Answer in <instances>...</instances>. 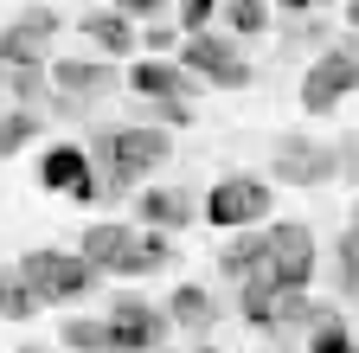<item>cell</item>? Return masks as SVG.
Here are the masks:
<instances>
[{"mask_svg": "<svg viewBox=\"0 0 359 353\" xmlns=\"http://www.w3.org/2000/svg\"><path fill=\"white\" fill-rule=\"evenodd\" d=\"M90 161H97V206H109L135 180H148L161 161H173V128H161V122L97 128V135H90Z\"/></svg>", "mask_w": 359, "mask_h": 353, "instance_id": "1", "label": "cell"}, {"mask_svg": "<svg viewBox=\"0 0 359 353\" xmlns=\"http://www.w3.org/2000/svg\"><path fill=\"white\" fill-rule=\"evenodd\" d=\"M20 277H26V289L39 295V308H58V302H83L90 289H97V270L77 257V251H26L20 257Z\"/></svg>", "mask_w": 359, "mask_h": 353, "instance_id": "2", "label": "cell"}, {"mask_svg": "<svg viewBox=\"0 0 359 353\" xmlns=\"http://www.w3.org/2000/svg\"><path fill=\"white\" fill-rule=\"evenodd\" d=\"M353 91H359V32L334 39V46L308 65V77H302V109L308 116H334V103L353 97Z\"/></svg>", "mask_w": 359, "mask_h": 353, "instance_id": "3", "label": "cell"}, {"mask_svg": "<svg viewBox=\"0 0 359 353\" xmlns=\"http://www.w3.org/2000/svg\"><path fill=\"white\" fill-rule=\"evenodd\" d=\"M199 218L218 225V232L269 225V180H257V173H224V180L199 199Z\"/></svg>", "mask_w": 359, "mask_h": 353, "instance_id": "4", "label": "cell"}, {"mask_svg": "<svg viewBox=\"0 0 359 353\" xmlns=\"http://www.w3.org/2000/svg\"><path fill=\"white\" fill-rule=\"evenodd\" d=\"M180 65H187L199 84H212V91H244L250 84V65L238 58V46H231V32H180Z\"/></svg>", "mask_w": 359, "mask_h": 353, "instance_id": "5", "label": "cell"}, {"mask_svg": "<svg viewBox=\"0 0 359 353\" xmlns=\"http://www.w3.org/2000/svg\"><path fill=\"white\" fill-rule=\"evenodd\" d=\"M269 289H308L314 283V232L302 218H283L269 225V251H263V270H257Z\"/></svg>", "mask_w": 359, "mask_h": 353, "instance_id": "6", "label": "cell"}, {"mask_svg": "<svg viewBox=\"0 0 359 353\" xmlns=\"http://www.w3.org/2000/svg\"><path fill=\"white\" fill-rule=\"evenodd\" d=\"M52 39H58V13L32 7L13 26H0V71H45L52 65Z\"/></svg>", "mask_w": 359, "mask_h": 353, "instance_id": "7", "label": "cell"}, {"mask_svg": "<svg viewBox=\"0 0 359 353\" xmlns=\"http://www.w3.org/2000/svg\"><path fill=\"white\" fill-rule=\"evenodd\" d=\"M269 167H276L283 187H327L334 173H340V148L334 142H314V135H283Z\"/></svg>", "mask_w": 359, "mask_h": 353, "instance_id": "8", "label": "cell"}, {"mask_svg": "<svg viewBox=\"0 0 359 353\" xmlns=\"http://www.w3.org/2000/svg\"><path fill=\"white\" fill-rule=\"evenodd\" d=\"M39 180L52 187L58 199H77V206H97V161H90L83 142H58L39 154Z\"/></svg>", "mask_w": 359, "mask_h": 353, "instance_id": "9", "label": "cell"}, {"mask_svg": "<svg viewBox=\"0 0 359 353\" xmlns=\"http://www.w3.org/2000/svg\"><path fill=\"white\" fill-rule=\"evenodd\" d=\"M109 334H116V353H154V347H167L173 321L161 315L154 302H142V295H122V302L109 308Z\"/></svg>", "mask_w": 359, "mask_h": 353, "instance_id": "10", "label": "cell"}, {"mask_svg": "<svg viewBox=\"0 0 359 353\" xmlns=\"http://www.w3.org/2000/svg\"><path fill=\"white\" fill-rule=\"evenodd\" d=\"M52 84H58V97L65 103H97V97H109V91H122V71L116 65H103V58H52Z\"/></svg>", "mask_w": 359, "mask_h": 353, "instance_id": "11", "label": "cell"}, {"mask_svg": "<svg viewBox=\"0 0 359 353\" xmlns=\"http://www.w3.org/2000/svg\"><path fill=\"white\" fill-rule=\"evenodd\" d=\"M128 251H135V225H122V218H97V225H83V238H77V257L97 277H122Z\"/></svg>", "mask_w": 359, "mask_h": 353, "instance_id": "12", "label": "cell"}, {"mask_svg": "<svg viewBox=\"0 0 359 353\" xmlns=\"http://www.w3.org/2000/svg\"><path fill=\"white\" fill-rule=\"evenodd\" d=\"M128 91H135V97H148V103H161V97L193 103L199 77L180 65V58H142V65H128Z\"/></svg>", "mask_w": 359, "mask_h": 353, "instance_id": "13", "label": "cell"}, {"mask_svg": "<svg viewBox=\"0 0 359 353\" xmlns=\"http://www.w3.org/2000/svg\"><path fill=\"white\" fill-rule=\"evenodd\" d=\"M135 212H142V225H154V232H187L199 218V199L187 187H148L135 199Z\"/></svg>", "mask_w": 359, "mask_h": 353, "instance_id": "14", "label": "cell"}, {"mask_svg": "<svg viewBox=\"0 0 359 353\" xmlns=\"http://www.w3.org/2000/svg\"><path fill=\"white\" fill-rule=\"evenodd\" d=\"M167 321H173L180 334H212V328L224 321V302H218L212 289H199V283H180V289L167 295Z\"/></svg>", "mask_w": 359, "mask_h": 353, "instance_id": "15", "label": "cell"}, {"mask_svg": "<svg viewBox=\"0 0 359 353\" xmlns=\"http://www.w3.org/2000/svg\"><path fill=\"white\" fill-rule=\"evenodd\" d=\"M77 32H83L97 52H109V58H135V52H142V32H135V20H128L122 7L83 13V20H77Z\"/></svg>", "mask_w": 359, "mask_h": 353, "instance_id": "16", "label": "cell"}, {"mask_svg": "<svg viewBox=\"0 0 359 353\" xmlns=\"http://www.w3.org/2000/svg\"><path fill=\"white\" fill-rule=\"evenodd\" d=\"M263 251H269V225H244V232H224V251H218V277L224 283H244L263 270Z\"/></svg>", "mask_w": 359, "mask_h": 353, "instance_id": "17", "label": "cell"}, {"mask_svg": "<svg viewBox=\"0 0 359 353\" xmlns=\"http://www.w3.org/2000/svg\"><path fill=\"white\" fill-rule=\"evenodd\" d=\"M65 347L71 353H116L109 315H65Z\"/></svg>", "mask_w": 359, "mask_h": 353, "instance_id": "18", "label": "cell"}, {"mask_svg": "<svg viewBox=\"0 0 359 353\" xmlns=\"http://www.w3.org/2000/svg\"><path fill=\"white\" fill-rule=\"evenodd\" d=\"M167 263H173V238L148 225V232H135V251H128L122 277H154V270H167Z\"/></svg>", "mask_w": 359, "mask_h": 353, "instance_id": "19", "label": "cell"}, {"mask_svg": "<svg viewBox=\"0 0 359 353\" xmlns=\"http://www.w3.org/2000/svg\"><path fill=\"white\" fill-rule=\"evenodd\" d=\"M39 315V295L26 289L20 263H0V321H32Z\"/></svg>", "mask_w": 359, "mask_h": 353, "instance_id": "20", "label": "cell"}, {"mask_svg": "<svg viewBox=\"0 0 359 353\" xmlns=\"http://www.w3.org/2000/svg\"><path fill=\"white\" fill-rule=\"evenodd\" d=\"M276 295H283V289H269L263 277H244V283H238V315L263 334V328H269V315H276Z\"/></svg>", "mask_w": 359, "mask_h": 353, "instance_id": "21", "label": "cell"}, {"mask_svg": "<svg viewBox=\"0 0 359 353\" xmlns=\"http://www.w3.org/2000/svg\"><path fill=\"white\" fill-rule=\"evenodd\" d=\"M218 13H224V26H231L238 39L269 32V0H218Z\"/></svg>", "mask_w": 359, "mask_h": 353, "instance_id": "22", "label": "cell"}, {"mask_svg": "<svg viewBox=\"0 0 359 353\" xmlns=\"http://www.w3.org/2000/svg\"><path fill=\"white\" fill-rule=\"evenodd\" d=\"M26 142H39V116L20 103V109H0V161L7 154H20Z\"/></svg>", "mask_w": 359, "mask_h": 353, "instance_id": "23", "label": "cell"}, {"mask_svg": "<svg viewBox=\"0 0 359 353\" xmlns=\"http://www.w3.org/2000/svg\"><path fill=\"white\" fill-rule=\"evenodd\" d=\"M334 277H340V289L359 302V232H353V225L334 238Z\"/></svg>", "mask_w": 359, "mask_h": 353, "instance_id": "24", "label": "cell"}, {"mask_svg": "<svg viewBox=\"0 0 359 353\" xmlns=\"http://www.w3.org/2000/svg\"><path fill=\"white\" fill-rule=\"evenodd\" d=\"M308 353H359V340L346 334V321H340V315H327L321 328L308 334Z\"/></svg>", "mask_w": 359, "mask_h": 353, "instance_id": "25", "label": "cell"}, {"mask_svg": "<svg viewBox=\"0 0 359 353\" xmlns=\"http://www.w3.org/2000/svg\"><path fill=\"white\" fill-rule=\"evenodd\" d=\"M173 13H180V32H205L218 20V0H180Z\"/></svg>", "mask_w": 359, "mask_h": 353, "instance_id": "26", "label": "cell"}, {"mask_svg": "<svg viewBox=\"0 0 359 353\" xmlns=\"http://www.w3.org/2000/svg\"><path fill=\"white\" fill-rule=\"evenodd\" d=\"M0 84L20 97V103H45V91H39V71H0Z\"/></svg>", "mask_w": 359, "mask_h": 353, "instance_id": "27", "label": "cell"}, {"mask_svg": "<svg viewBox=\"0 0 359 353\" xmlns=\"http://www.w3.org/2000/svg\"><path fill=\"white\" fill-rule=\"evenodd\" d=\"M109 7H122L128 20H161V13L173 7V0H109Z\"/></svg>", "mask_w": 359, "mask_h": 353, "instance_id": "28", "label": "cell"}, {"mask_svg": "<svg viewBox=\"0 0 359 353\" xmlns=\"http://www.w3.org/2000/svg\"><path fill=\"white\" fill-rule=\"evenodd\" d=\"M142 46H154V52H173V46H180V32H173L167 20H154V26L142 32Z\"/></svg>", "mask_w": 359, "mask_h": 353, "instance_id": "29", "label": "cell"}, {"mask_svg": "<svg viewBox=\"0 0 359 353\" xmlns=\"http://www.w3.org/2000/svg\"><path fill=\"white\" fill-rule=\"evenodd\" d=\"M340 173H346V180H359V135L340 142Z\"/></svg>", "mask_w": 359, "mask_h": 353, "instance_id": "30", "label": "cell"}, {"mask_svg": "<svg viewBox=\"0 0 359 353\" xmlns=\"http://www.w3.org/2000/svg\"><path fill=\"white\" fill-rule=\"evenodd\" d=\"M283 13H314V7H334V0H276Z\"/></svg>", "mask_w": 359, "mask_h": 353, "instance_id": "31", "label": "cell"}, {"mask_svg": "<svg viewBox=\"0 0 359 353\" xmlns=\"http://www.w3.org/2000/svg\"><path fill=\"white\" fill-rule=\"evenodd\" d=\"M346 26H353V32H359V0H353V7H346Z\"/></svg>", "mask_w": 359, "mask_h": 353, "instance_id": "32", "label": "cell"}, {"mask_svg": "<svg viewBox=\"0 0 359 353\" xmlns=\"http://www.w3.org/2000/svg\"><path fill=\"white\" fill-rule=\"evenodd\" d=\"M20 353H52V347H20Z\"/></svg>", "mask_w": 359, "mask_h": 353, "instance_id": "33", "label": "cell"}, {"mask_svg": "<svg viewBox=\"0 0 359 353\" xmlns=\"http://www.w3.org/2000/svg\"><path fill=\"white\" fill-rule=\"evenodd\" d=\"M353 232H359V199H353Z\"/></svg>", "mask_w": 359, "mask_h": 353, "instance_id": "34", "label": "cell"}, {"mask_svg": "<svg viewBox=\"0 0 359 353\" xmlns=\"http://www.w3.org/2000/svg\"><path fill=\"white\" fill-rule=\"evenodd\" d=\"M199 353H224V347H199Z\"/></svg>", "mask_w": 359, "mask_h": 353, "instance_id": "35", "label": "cell"}, {"mask_svg": "<svg viewBox=\"0 0 359 353\" xmlns=\"http://www.w3.org/2000/svg\"><path fill=\"white\" fill-rule=\"evenodd\" d=\"M154 353H167V347H154Z\"/></svg>", "mask_w": 359, "mask_h": 353, "instance_id": "36", "label": "cell"}]
</instances>
